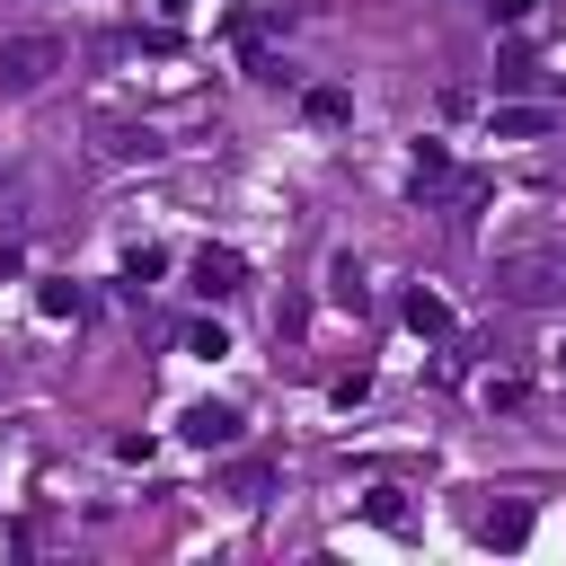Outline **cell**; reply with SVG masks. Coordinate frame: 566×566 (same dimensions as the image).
Here are the masks:
<instances>
[{
  "instance_id": "cell-1",
  "label": "cell",
  "mask_w": 566,
  "mask_h": 566,
  "mask_svg": "<svg viewBox=\"0 0 566 566\" xmlns=\"http://www.w3.org/2000/svg\"><path fill=\"white\" fill-rule=\"evenodd\" d=\"M62 62H71V44H62L53 27H35V35H0V97H27V88H44Z\"/></svg>"
},
{
  "instance_id": "cell-2",
  "label": "cell",
  "mask_w": 566,
  "mask_h": 566,
  "mask_svg": "<svg viewBox=\"0 0 566 566\" xmlns=\"http://www.w3.org/2000/svg\"><path fill=\"white\" fill-rule=\"evenodd\" d=\"M504 283H513L522 301H548V292H566V256H513Z\"/></svg>"
},
{
  "instance_id": "cell-3",
  "label": "cell",
  "mask_w": 566,
  "mask_h": 566,
  "mask_svg": "<svg viewBox=\"0 0 566 566\" xmlns=\"http://www.w3.org/2000/svg\"><path fill=\"white\" fill-rule=\"evenodd\" d=\"M548 124H557L548 106H495V115H486V133H504V142H531V133H548Z\"/></svg>"
},
{
  "instance_id": "cell-4",
  "label": "cell",
  "mask_w": 566,
  "mask_h": 566,
  "mask_svg": "<svg viewBox=\"0 0 566 566\" xmlns=\"http://www.w3.org/2000/svg\"><path fill=\"white\" fill-rule=\"evenodd\" d=\"M186 442L221 451V442H239V416H230V407H195V416H186Z\"/></svg>"
},
{
  "instance_id": "cell-5",
  "label": "cell",
  "mask_w": 566,
  "mask_h": 566,
  "mask_svg": "<svg viewBox=\"0 0 566 566\" xmlns=\"http://www.w3.org/2000/svg\"><path fill=\"white\" fill-rule=\"evenodd\" d=\"M195 292H239V256L230 248H203L195 256Z\"/></svg>"
},
{
  "instance_id": "cell-6",
  "label": "cell",
  "mask_w": 566,
  "mask_h": 566,
  "mask_svg": "<svg viewBox=\"0 0 566 566\" xmlns=\"http://www.w3.org/2000/svg\"><path fill=\"white\" fill-rule=\"evenodd\" d=\"M301 115H310V124H345V115H354V97H345V88H310V97H301Z\"/></svg>"
},
{
  "instance_id": "cell-7",
  "label": "cell",
  "mask_w": 566,
  "mask_h": 566,
  "mask_svg": "<svg viewBox=\"0 0 566 566\" xmlns=\"http://www.w3.org/2000/svg\"><path fill=\"white\" fill-rule=\"evenodd\" d=\"M407 327H416V336H451V310H442L433 292H416V301H407Z\"/></svg>"
},
{
  "instance_id": "cell-8",
  "label": "cell",
  "mask_w": 566,
  "mask_h": 566,
  "mask_svg": "<svg viewBox=\"0 0 566 566\" xmlns=\"http://www.w3.org/2000/svg\"><path fill=\"white\" fill-rule=\"evenodd\" d=\"M557 354H566V345H557Z\"/></svg>"
}]
</instances>
